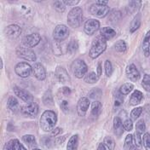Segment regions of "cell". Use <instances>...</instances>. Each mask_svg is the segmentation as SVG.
I'll return each mask as SVG.
<instances>
[{
  "label": "cell",
  "mask_w": 150,
  "mask_h": 150,
  "mask_svg": "<svg viewBox=\"0 0 150 150\" xmlns=\"http://www.w3.org/2000/svg\"><path fill=\"white\" fill-rule=\"evenodd\" d=\"M132 136H133L134 144L136 145V147H141L142 146V134L138 131H135L134 135Z\"/></svg>",
  "instance_id": "cell-41"
},
{
  "label": "cell",
  "mask_w": 150,
  "mask_h": 150,
  "mask_svg": "<svg viewBox=\"0 0 150 150\" xmlns=\"http://www.w3.org/2000/svg\"><path fill=\"white\" fill-rule=\"evenodd\" d=\"M21 112L23 115L28 116L30 118H35L38 112V106L37 103H30L27 105H24L21 108Z\"/></svg>",
  "instance_id": "cell-9"
},
{
  "label": "cell",
  "mask_w": 150,
  "mask_h": 150,
  "mask_svg": "<svg viewBox=\"0 0 150 150\" xmlns=\"http://www.w3.org/2000/svg\"><path fill=\"white\" fill-rule=\"evenodd\" d=\"M40 39H41V38L38 33H31V34L27 35L23 38L22 44L24 45V46L33 48L39 44Z\"/></svg>",
  "instance_id": "cell-11"
},
{
  "label": "cell",
  "mask_w": 150,
  "mask_h": 150,
  "mask_svg": "<svg viewBox=\"0 0 150 150\" xmlns=\"http://www.w3.org/2000/svg\"><path fill=\"white\" fill-rule=\"evenodd\" d=\"M124 149L125 150H131L137 149L136 145L134 144V141H133V136L132 135H128L125 137V144H124Z\"/></svg>",
  "instance_id": "cell-28"
},
{
  "label": "cell",
  "mask_w": 150,
  "mask_h": 150,
  "mask_svg": "<svg viewBox=\"0 0 150 150\" xmlns=\"http://www.w3.org/2000/svg\"><path fill=\"white\" fill-rule=\"evenodd\" d=\"M97 149L106 150V149H107V147L105 146V144H104V143H100V144H99V146H98V148H97Z\"/></svg>",
  "instance_id": "cell-53"
},
{
  "label": "cell",
  "mask_w": 150,
  "mask_h": 150,
  "mask_svg": "<svg viewBox=\"0 0 150 150\" xmlns=\"http://www.w3.org/2000/svg\"><path fill=\"white\" fill-rule=\"evenodd\" d=\"M62 131V129L60 127H57V128H54L52 131H50V136L51 137H56L58 134H60Z\"/></svg>",
  "instance_id": "cell-49"
},
{
  "label": "cell",
  "mask_w": 150,
  "mask_h": 150,
  "mask_svg": "<svg viewBox=\"0 0 150 150\" xmlns=\"http://www.w3.org/2000/svg\"><path fill=\"white\" fill-rule=\"evenodd\" d=\"M102 94H103V92L99 88H94L93 90H91L89 92V97L92 98V99H98L101 97Z\"/></svg>",
  "instance_id": "cell-38"
},
{
  "label": "cell",
  "mask_w": 150,
  "mask_h": 150,
  "mask_svg": "<svg viewBox=\"0 0 150 150\" xmlns=\"http://www.w3.org/2000/svg\"><path fill=\"white\" fill-rule=\"evenodd\" d=\"M102 109H103V104L99 101H95L91 105V115L95 118L98 117L102 112Z\"/></svg>",
  "instance_id": "cell-24"
},
{
  "label": "cell",
  "mask_w": 150,
  "mask_h": 150,
  "mask_svg": "<svg viewBox=\"0 0 150 150\" xmlns=\"http://www.w3.org/2000/svg\"><path fill=\"white\" fill-rule=\"evenodd\" d=\"M22 141L23 142H25L30 149H38V147L36 146V139L35 137L33 135H25L22 137Z\"/></svg>",
  "instance_id": "cell-23"
},
{
  "label": "cell",
  "mask_w": 150,
  "mask_h": 150,
  "mask_svg": "<svg viewBox=\"0 0 150 150\" xmlns=\"http://www.w3.org/2000/svg\"><path fill=\"white\" fill-rule=\"evenodd\" d=\"M41 142L43 143L44 146H45L47 148H50L53 145L54 141L52 140V138L50 137H45L41 139Z\"/></svg>",
  "instance_id": "cell-46"
},
{
  "label": "cell",
  "mask_w": 150,
  "mask_h": 150,
  "mask_svg": "<svg viewBox=\"0 0 150 150\" xmlns=\"http://www.w3.org/2000/svg\"><path fill=\"white\" fill-rule=\"evenodd\" d=\"M149 35L150 32H148L142 43V49H143V52L146 57L149 56Z\"/></svg>",
  "instance_id": "cell-30"
},
{
  "label": "cell",
  "mask_w": 150,
  "mask_h": 150,
  "mask_svg": "<svg viewBox=\"0 0 150 150\" xmlns=\"http://www.w3.org/2000/svg\"><path fill=\"white\" fill-rule=\"evenodd\" d=\"M13 91L14 93L16 94V96H17L19 98H21L23 102L27 103H30L33 102V95L28 91L27 90H24L22 88H20L17 86H14L13 87Z\"/></svg>",
  "instance_id": "cell-10"
},
{
  "label": "cell",
  "mask_w": 150,
  "mask_h": 150,
  "mask_svg": "<svg viewBox=\"0 0 150 150\" xmlns=\"http://www.w3.org/2000/svg\"><path fill=\"white\" fill-rule=\"evenodd\" d=\"M103 143L105 144V146L107 147L108 149L113 150L114 148H115V142L112 139L111 137H107L104 138V141H103Z\"/></svg>",
  "instance_id": "cell-37"
},
{
  "label": "cell",
  "mask_w": 150,
  "mask_h": 150,
  "mask_svg": "<svg viewBox=\"0 0 150 150\" xmlns=\"http://www.w3.org/2000/svg\"><path fill=\"white\" fill-rule=\"evenodd\" d=\"M97 76L100 78V76L102 75V63L101 62H99L98 63V66H97Z\"/></svg>",
  "instance_id": "cell-52"
},
{
  "label": "cell",
  "mask_w": 150,
  "mask_h": 150,
  "mask_svg": "<svg viewBox=\"0 0 150 150\" xmlns=\"http://www.w3.org/2000/svg\"><path fill=\"white\" fill-rule=\"evenodd\" d=\"M4 150H25L26 148L19 142L17 139H11L9 140L4 147Z\"/></svg>",
  "instance_id": "cell-18"
},
{
  "label": "cell",
  "mask_w": 150,
  "mask_h": 150,
  "mask_svg": "<svg viewBox=\"0 0 150 150\" xmlns=\"http://www.w3.org/2000/svg\"><path fill=\"white\" fill-rule=\"evenodd\" d=\"M121 16V12H120V10H118V9H113L112 12L109 14L108 21L112 23V24H115L117 21H119L120 20Z\"/></svg>",
  "instance_id": "cell-27"
},
{
  "label": "cell",
  "mask_w": 150,
  "mask_h": 150,
  "mask_svg": "<svg viewBox=\"0 0 150 150\" xmlns=\"http://www.w3.org/2000/svg\"><path fill=\"white\" fill-rule=\"evenodd\" d=\"M107 49V40L101 35H98L93 40L92 45L91 47L89 56L92 59L97 58L100 55H102Z\"/></svg>",
  "instance_id": "cell-2"
},
{
  "label": "cell",
  "mask_w": 150,
  "mask_h": 150,
  "mask_svg": "<svg viewBox=\"0 0 150 150\" xmlns=\"http://www.w3.org/2000/svg\"><path fill=\"white\" fill-rule=\"evenodd\" d=\"M134 86L133 84H130V83H125L123 85L120 86V92L122 94V95H128V94L131 92V91L133 90Z\"/></svg>",
  "instance_id": "cell-36"
},
{
  "label": "cell",
  "mask_w": 150,
  "mask_h": 150,
  "mask_svg": "<svg viewBox=\"0 0 150 150\" xmlns=\"http://www.w3.org/2000/svg\"><path fill=\"white\" fill-rule=\"evenodd\" d=\"M145 131H146V125H145L144 120H138L136 125V131H138L139 133L142 134Z\"/></svg>",
  "instance_id": "cell-42"
},
{
  "label": "cell",
  "mask_w": 150,
  "mask_h": 150,
  "mask_svg": "<svg viewBox=\"0 0 150 150\" xmlns=\"http://www.w3.org/2000/svg\"><path fill=\"white\" fill-rule=\"evenodd\" d=\"M117 34L116 31L114 29L108 27H105V28H101L100 30V35L103 36L106 40L107 39H111L113 37H115Z\"/></svg>",
  "instance_id": "cell-22"
},
{
  "label": "cell",
  "mask_w": 150,
  "mask_h": 150,
  "mask_svg": "<svg viewBox=\"0 0 150 150\" xmlns=\"http://www.w3.org/2000/svg\"><path fill=\"white\" fill-rule=\"evenodd\" d=\"M142 143H143V146L145 147L146 149H149V144H150V139H149V134L147 132L143 135V137L142 138Z\"/></svg>",
  "instance_id": "cell-45"
},
{
  "label": "cell",
  "mask_w": 150,
  "mask_h": 150,
  "mask_svg": "<svg viewBox=\"0 0 150 150\" xmlns=\"http://www.w3.org/2000/svg\"><path fill=\"white\" fill-rule=\"evenodd\" d=\"M56 75L58 79V80L62 83V84H65L70 81V78H69V75L67 74V70L63 67H61V66H58L56 69Z\"/></svg>",
  "instance_id": "cell-17"
},
{
  "label": "cell",
  "mask_w": 150,
  "mask_h": 150,
  "mask_svg": "<svg viewBox=\"0 0 150 150\" xmlns=\"http://www.w3.org/2000/svg\"><path fill=\"white\" fill-rule=\"evenodd\" d=\"M43 103L45 106H53L54 105V101H53V96H52V94L51 92L49 91H46L45 94L43 96Z\"/></svg>",
  "instance_id": "cell-34"
},
{
  "label": "cell",
  "mask_w": 150,
  "mask_h": 150,
  "mask_svg": "<svg viewBox=\"0 0 150 150\" xmlns=\"http://www.w3.org/2000/svg\"><path fill=\"white\" fill-rule=\"evenodd\" d=\"M16 54L20 58L29 62H35L37 58L35 52L31 48L26 46H19L16 49Z\"/></svg>",
  "instance_id": "cell-5"
},
{
  "label": "cell",
  "mask_w": 150,
  "mask_h": 150,
  "mask_svg": "<svg viewBox=\"0 0 150 150\" xmlns=\"http://www.w3.org/2000/svg\"><path fill=\"white\" fill-rule=\"evenodd\" d=\"M83 20V10L79 7H74L71 9L67 15V23L73 28L80 27Z\"/></svg>",
  "instance_id": "cell-3"
},
{
  "label": "cell",
  "mask_w": 150,
  "mask_h": 150,
  "mask_svg": "<svg viewBox=\"0 0 150 150\" xmlns=\"http://www.w3.org/2000/svg\"><path fill=\"white\" fill-rule=\"evenodd\" d=\"M105 73L108 77H110L112 74V66L111 62L109 60H107L105 62Z\"/></svg>",
  "instance_id": "cell-43"
},
{
  "label": "cell",
  "mask_w": 150,
  "mask_h": 150,
  "mask_svg": "<svg viewBox=\"0 0 150 150\" xmlns=\"http://www.w3.org/2000/svg\"><path fill=\"white\" fill-rule=\"evenodd\" d=\"M142 112V108L138 107L134 108L131 112V120H137V119L141 115V113Z\"/></svg>",
  "instance_id": "cell-39"
},
{
  "label": "cell",
  "mask_w": 150,
  "mask_h": 150,
  "mask_svg": "<svg viewBox=\"0 0 150 150\" xmlns=\"http://www.w3.org/2000/svg\"><path fill=\"white\" fill-rule=\"evenodd\" d=\"M4 33L6 37L9 38L10 39H16L21 33V29L18 25L12 24L9 25L4 29Z\"/></svg>",
  "instance_id": "cell-14"
},
{
  "label": "cell",
  "mask_w": 150,
  "mask_h": 150,
  "mask_svg": "<svg viewBox=\"0 0 150 150\" xmlns=\"http://www.w3.org/2000/svg\"><path fill=\"white\" fill-rule=\"evenodd\" d=\"M113 131L117 137H120L124 133V127L121 119L120 117H115L113 119Z\"/></svg>",
  "instance_id": "cell-20"
},
{
  "label": "cell",
  "mask_w": 150,
  "mask_h": 150,
  "mask_svg": "<svg viewBox=\"0 0 150 150\" xmlns=\"http://www.w3.org/2000/svg\"><path fill=\"white\" fill-rule=\"evenodd\" d=\"M40 128L45 132L51 131L56 126L57 122V116L56 112L51 110H46L43 112L40 118Z\"/></svg>",
  "instance_id": "cell-1"
},
{
  "label": "cell",
  "mask_w": 150,
  "mask_h": 150,
  "mask_svg": "<svg viewBox=\"0 0 150 150\" xmlns=\"http://www.w3.org/2000/svg\"><path fill=\"white\" fill-rule=\"evenodd\" d=\"M114 49H115L116 51H118L120 53H124L127 50V45H126V44H125V42L124 40H119L114 45Z\"/></svg>",
  "instance_id": "cell-35"
},
{
  "label": "cell",
  "mask_w": 150,
  "mask_h": 150,
  "mask_svg": "<svg viewBox=\"0 0 150 150\" xmlns=\"http://www.w3.org/2000/svg\"><path fill=\"white\" fill-rule=\"evenodd\" d=\"M54 7H55L56 11H58L60 13H62V12L65 11L66 4H64L63 1H56V2L54 3Z\"/></svg>",
  "instance_id": "cell-40"
},
{
  "label": "cell",
  "mask_w": 150,
  "mask_h": 150,
  "mask_svg": "<svg viewBox=\"0 0 150 150\" xmlns=\"http://www.w3.org/2000/svg\"><path fill=\"white\" fill-rule=\"evenodd\" d=\"M96 4H102V5H108V1H101V0H99V1L96 2Z\"/></svg>",
  "instance_id": "cell-54"
},
{
  "label": "cell",
  "mask_w": 150,
  "mask_h": 150,
  "mask_svg": "<svg viewBox=\"0 0 150 150\" xmlns=\"http://www.w3.org/2000/svg\"><path fill=\"white\" fill-rule=\"evenodd\" d=\"M123 127H124V130H125L126 131H131L132 130L133 122L131 119H127L125 120V122L123 123Z\"/></svg>",
  "instance_id": "cell-47"
},
{
  "label": "cell",
  "mask_w": 150,
  "mask_h": 150,
  "mask_svg": "<svg viewBox=\"0 0 150 150\" xmlns=\"http://www.w3.org/2000/svg\"><path fill=\"white\" fill-rule=\"evenodd\" d=\"M98 79H99V77L94 72L88 74L84 79V82H86L88 84H95V83H96L98 81Z\"/></svg>",
  "instance_id": "cell-32"
},
{
  "label": "cell",
  "mask_w": 150,
  "mask_h": 150,
  "mask_svg": "<svg viewBox=\"0 0 150 150\" xmlns=\"http://www.w3.org/2000/svg\"><path fill=\"white\" fill-rule=\"evenodd\" d=\"M142 2L141 1H131L127 6V10L128 13L130 14H134L136 12L138 11V9H140Z\"/></svg>",
  "instance_id": "cell-25"
},
{
  "label": "cell",
  "mask_w": 150,
  "mask_h": 150,
  "mask_svg": "<svg viewBox=\"0 0 150 150\" xmlns=\"http://www.w3.org/2000/svg\"><path fill=\"white\" fill-rule=\"evenodd\" d=\"M62 93L63 95H65V96H68V95H70L71 94V89L70 88H68V87H63L62 88Z\"/></svg>",
  "instance_id": "cell-51"
},
{
  "label": "cell",
  "mask_w": 150,
  "mask_h": 150,
  "mask_svg": "<svg viewBox=\"0 0 150 150\" xmlns=\"http://www.w3.org/2000/svg\"><path fill=\"white\" fill-rule=\"evenodd\" d=\"M69 35V30L65 25H57L53 32V38L56 42H62Z\"/></svg>",
  "instance_id": "cell-7"
},
{
  "label": "cell",
  "mask_w": 150,
  "mask_h": 150,
  "mask_svg": "<svg viewBox=\"0 0 150 150\" xmlns=\"http://www.w3.org/2000/svg\"><path fill=\"white\" fill-rule=\"evenodd\" d=\"M78 144H79V135L76 134L74 135L69 141L67 145V150H74L78 149Z\"/></svg>",
  "instance_id": "cell-26"
},
{
  "label": "cell",
  "mask_w": 150,
  "mask_h": 150,
  "mask_svg": "<svg viewBox=\"0 0 150 150\" xmlns=\"http://www.w3.org/2000/svg\"><path fill=\"white\" fill-rule=\"evenodd\" d=\"M61 108L65 113H68L69 112V106H68V102L67 100H63L61 103Z\"/></svg>",
  "instance_id": "cell-48"
},
{
  "label": "cell",
  "mask_w": 150,
  "mask_h": 150,
  "mask_svg": "<svg viewBox=\"0 0 150 150\" xmlns=\"http://www.w3.org/2000/svg\"><path fill=\"white\" fill-rule=\"evenodd\" d=\"M141 25V16L140 14H138L137 16H136L134 19L132 20L131 24V33H134L135 31H137L138 28H140Z\"/></svg>",
  "instance_id": "cell-31"
},
{
  "label": "cell",
  "mask_w": 150,
  "mask_h": 150,
  "mask_svg": "<svg viewBox=\"0 0 150 150\" xmlns=\"http://www.w3.org/2000/svg\"><path fill=\"white\" fill-rule=\"evenodd\" d=\"M71 70L75 77L78 79H82L88 71V67L83 60L76 59L72 62Z\"/></svg>",
  "instance_id": "cell-4"
},
{
  "label": "cell",
  "mask_w": 150,
  "mask_h": 150,
  "mask_svg": "<svg viewBox=\"0 0 150 150\" xmlns=\"http://www.w3.org/2000/svg\"><path fill=\"white\" fill-rule=\"evenodd\" d=\"M125 74L127 78L133 82H136L140 79V73L134 64H130L126 67Z\"/></svg>",
  "instance_id": "cell-16"
},
{
  "label": "cell",
  "mask_w": 150,
  "mask_h": 150,
  "mask_svg": "<svg viewBox=\"0 0 150 150\" xmlns=\"http://www.w3.org/2000/svg\"><path fill=\"white\" fill-rule=\"evenodd\" d=\"M15 72L21 78H28L33 73V67L25 62H19L15 67Z\"/></svg>",
  "instance_id": "cell-6"
},
{
  "label": "cell",
  "mask_w": 150,
  "mask_h": 150,
  "mask_svg": "<svg viewBox=\"0 0 150 150\" xmlns=\"http://www.w3.org/2000/svg\"><path fill=\"white\" fill-rule=\"evenodd\" d=\"M64 2V4H67V5H70V6H75V5H77L79 3V1H63Z\"/></svg>",
  "instance_id": "cell-50"
},
{
  "label": "cell",
  "mask_w": 150,
  "mask_h": 150,
  "mask_svg": "<svg viewBox=\"0 0 150 150\" xmlns=\"http://www.w3.org/2000/svg\"><path fill=\"white\" fill-rule=\"evenodd\" d=\"M124 102V98H123V95L120 91H116L114 95V102H113V107L115 108V110H117L118 108H120L121 107Z\"/></svg>",
  "instance_id": "cell-29"
},
{
  "label": "cell",
  "mask_w": 150,
  "mask_h": 150,
  "mask_svg": "<svg viewBox=\"0 0 150 150\" xmlns=\"http://www.w3.org/2000/svg\"><path fill=\"white\" fill-rule=\"evenodd\" d=\"M99 28H100V23L97 20L90 19L84 23V31L87 35H93L99 29Z\"/></svg>",
  "instance_id": "cell-12"
},
{
  "label": "cell",
  "mask_w": 150,
  "mask_h": 150,
  "mask_svg": "<svg viewBox=\"0 0 150 150\" xmlns=\"http://www.w3.org/2000/svg\"><path fill=\"white\" fill-rule=\"evenodd\" d=\"M142 100H143V94H142V91L137 90L131 94L129 103H130V105H131V106H137L139 103H141V102Z\"/></svg>",
  "instance_id": "cell-19"
},
{
  "label": "cell",
  "mask_w": 150,
  "mask_h": 150,
  "mask_svg": "<svg viewBox=\"0 0 150 150\" xmlns=\"http://www.w3.org/2000/svg\"><path fill=\"white\" fill-rule=\"evenodd\" d=\"M78 48H79L78 41H77L76 39H72V40L69 42V44L67 45V53H69L70 55L74 54V53H75V52L77 51Z\"/></svg>",
  "instance_id": "cell-33"
},
{
  "label": "cell",
  "mask_w": 150,
  "mask_h": 150,
  "mask_svg": "<svg viewBox=\"0 0 150 150\" xmlns=\"http://www.w3.org/2000/svg\"><path fill=\"white\" fill-rule=\"evenodd\" d=\"M142 86L143 88L147 91H150V78L149 74H145L143 77V80H142Z\"/></svg>",
  "instance_id": "cell-44"
},
{
  "label": "cell",
  "mask_w": 150,
  "mask_h": 150,
  "mask_svg": "<svg viewBox=\"0 0 150 150\" xmlns=\"http://www.w3.org/2000/svg\"><path fill=\"white\" fill-rule=\"evenodd\" d=\"M89 11L91 15L102 18L105 17L109 13V7L108 5H102L96 3L90 6Z\"/></svg>",
  "instance_id": "cell-8"
},
{
  "label": "cell",
  "mask_w": 150,
  "mask_h": 150,
  "mask_svg": "<svg viewBox=\"0 0 150 150\" xmlns=\"http://www.w3.org/2000/svg\"><path fill=\"white\" fill-rule=\"evenodd\" d=\"M89 106H90V101L89 98L87 97H81L77 104V112L79 116L80 117H84L86 112L89 109Z\"/></svg>",
  "instance_id": "cell-13"
},
{
  "label": "cell",
  "mask_w": 150,
  "mask_h": 150,
  "mask_svg": "<svg viewBox=\"0 0 150 150\" xmlns=\"http://www.w3.org/2000/svg\"><path fill=\"white\" fill-rule=\"evenodd\" d=\"M7 107L10 111L14 112H17L21 110V107L19 104L18 101L14 96H9L7 101Z\"/></svg>",
  "instance_id": "cell-21"
},
{
  "label": "cell",
  "mask_w": 150,
  "mask_h": 150,
  "mask_svg": "<svg viewBox=\"0 0 150 150\" xmlns=\"http://www.w3.org/2000/svg\"><path fill=\"white\" fill-rule=\"evenodd\" d=\"M33 74L37 79L38 80L43 81L46 78V71L44 66L41 63L37 62L33 66Z\"/></svg>",
  "instance_id": "cell-15"
}]
</instances>
